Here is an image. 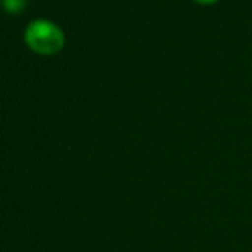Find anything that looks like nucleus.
I'll return each mask as SVG.
<instances>
[{
	"mask_svg": "<svg viewBox=\"0 0 252 252\" xmlns=\"http://www.w3.org/2000/svg\"><path fill=\"white\" fill-rule=\"evenodd\" d=\"M24 41L40 55H55L63 48L65 36L55 23L47 19H34L24 31Z\"/></svg>",
	"mask_w": 252,
	"mask_h": 252,
	"instance_id": "f257e3e1",
	"label": "nucleus"
},
{
	"mask_svg": "<svg viewBox=\"0 0 252 252\" xmlns=\"http://www.w3.org/2000/svg\"><path fill=\"white\" fill-rule=\"evenodd\" d=\"M2 3H3V9L9 14H17L26 5V0H2Z\"/></svg>",
	"mask_w": 252,
	"mask_h": 252,
	"instance_id": "f03ea898",
	"label": "nucleus"
},
{
	"mask_svg": "<svg viewBox=\"0 0 252 252\" xmlns=\"http://www.w3.org/2000/svg\"><path fill=\"white\" fill-rule=\"evenodd\" d=\"M192 2L199 3V5H213V3L220 2V0H192Z\"/></svg>",
	"mask_w": 252,
	"mask_h": 252,
	"instance_id": "7ed1b4c3",
	"label": "nucleus"
}]
</instances>
